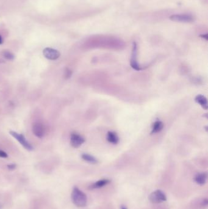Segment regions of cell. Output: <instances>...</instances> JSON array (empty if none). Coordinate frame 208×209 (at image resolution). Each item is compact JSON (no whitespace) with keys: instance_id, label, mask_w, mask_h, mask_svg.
<instances>
[{"instance_id":"1","label":"cell","mask_w":208,"mask_h":209,"mask_svg":"<svg viewBox=\"0 0 208 209\" xmlns=\"http://www.w3.org/2000/svg\"><path fill=\"white\" fill-rule=\"evenodd\" d=\"M71 197L73 203L76 207H84L86 206L87 203V196L77 186L73 187L71 194Z\"/></svg>"},{"instance_id":"2","label":"cell","mask_w":208,"mask_h":209,"mask_svg":"<svg viewBox=\"0 0 208 209\" xmlns=\"http://www.w3.org/2000/svg\"><path fill=\"white\" fill-rule=\"evenodd\" d=\"M148 199L153 204H159L166 201L167 198L164 191L161 190H157L150 194Z\"/></svg>"},{"instance_id":"3","label":"cell","mask_w":208,"mask_h":209,"mask_svg":"<svg viewBox=\"0 0 208 209\" xmlns=\"http://www.w3.org/2000/svg\"><path fill=\"white\" fill-rule=\"evenodd\" d=\"M9 133L15 139H16L20 143V144L22 145L23 146V147L25 149H26V150L31 151L34 149L33 146L26 140V138L23 135L20 134V133L16 132L14 131H10Z\"/></svg>"},{"instance_id":"4","label":"cell","mask_w":208,"mask_h":209,"mask_svg":"<svg viewBox=\"0 0 208 209\" xmlns=\"http://www.w3.org/2000/svg\"><path fill=\"white\" fill-rule=\"evenodd\" d=\"M131 66L136 70H140L142 69L137 61V45L136 42L133 43L131 58Z\"/></svg>"},{"instance_id":"5","label":"cell","mask_w":208,"mask_h":209,"mask_svg":"<svg viewBox=\"0 0 208 209\" xmlns=\"http://www.w3.org/2000/svg\"><path fill=\"white\" fill-rule=\"evenodd\" d=\"M43 56L48 59L54 61L60 57V53L55 49L51 48H45L43 51Z\"/></svg>"},{"instance_id":"6","label":"cell","mask_w":208,"mask_h":209,"mask_svg":"<svg viewBox=\"0 0 208 209\" xmlns=\"http://www.w3.org/2000/svg\"><path fill=\"white\" fill-rule=\"evenodd\" d=\"M84 142H85L84 138L82 137L80 135L76 133H73L71 134L70 144L73 147L78 148Z\"/></svg>"},{"instance_id":"7","label":"cell","mask_w":208,"mask_h":209,"mask_svg":"<svg viewBox=\"0 0 208 209\" xmlns=\"http://www.w3.org/2000/svg\"><path fill=\"white\" fill-rule=\"evenodd\" d=\"M33 132L38 138H42L45 135V128L42 124L36 122L33 125Z\"/></svg>"},{"instance_id":"8","label":"cell","mask_w":208,"mask_h":209,"mask_svg":"<svg viewBox=\"0 0 208 209\" xmlns=\"http://www.w3.org/2000/svg\"><path fill=\"white\" fill-rule=\"evenodd\" d=\"M170 20L179 22H192L194 19L192 16L188 14H176L173 15L170 17Z\"/></svg>"},{"instance_id":"9","label":"cell","mask_w":208,"mask_h":209,"mask_svg":"<svg viewBox=\"0 0 208 209\" xmlns=\"http://www.w3.org/2000/svg\"><path fill=\"white\" fill-rule=\"evenodd\" d=\"M110 182H111V180L109 179H101V180H99L96 181V182L92 183V185H90L89 186L88 188L90 190L101 188H102L104 186H106L107 185L110 183Z\"/></svg>"},{"instance_id":"10","label":"cell","mask_w":208,"mask_h":209,"mask_svg":"<svg viewBox=\"0 0 208 209\" xmlns=\"http://www.w3.org/2000/svg\"><path fill=\"white\" fill-rule=\"evenodd\" d=\"M207 172H200L195 175L194 177L195 182L199 185H204L207 182Z\"/></svg>"},{"instance_id":"11","label":"cell","mask_w":208,"mask_h":209,"mask_svg":"<svg viewBox=\"0 0 208 209\" xmlns=\"http://www.w3.org/2000/svg\"><path fill=\"white\" fill-rule=\"evenodd\" d=\"M195 101L198 103L200 106L204 110H207L208 108V103L207 98L203 95H198L196 96L195 98Z\"/></svg>"},{"instance_id":"12","label":"cell","mask_w":208,"mask_h":209,"mask_svg":"<svg viewBox=\"0 0 208 209\" xmlns=\"http://www.w3.org/2000/svg\"><path fill=\"white\" fill-rule=\"evenodd\" d=\"M107 140L109 143L114 144H117L119 141V138L117 135L116 133L113 132H109L108 133Z\"/></svg>"},{"instance_id":"13","label":"cell","mask_w":208,"mask_h":209,"mask_svg":"<svg viewBox=\"0 0 208 209\" xmlns=\"http://www.w3.org/2000/svg\"><path fill=\"white\" fill-rule=\"evenodd\" d=\"M163 127H164L163 123L160 121H157L153 125L152 131H151V133L154 134V133H158L162 130Z\"/></svg>"},{"instance_id":"14","label":"cell","mask_w":208,"mask_h":209,"mask_svg":"<svg viewBox=\"0 0 208 209\" xmlns=\"http://www.w3.org/2000/svg\"><path fill=\"white\" fill-rule=\"evenodd\" d=\"M81 157L84 161H85L89 163H91V164H96L98 162V160L95 157H94L93 156H92L90 154H82Z\"/></svg>"},{"instance_id":"15","label":"cell","mask_w":208,"mask_h":209,"mask_svg":"<svg viewBox=\"0 0 208 209\" xmlns=\"http://www.w3.org/2000/svg\"><path fill=\"white\" fill-rule=\"evenodd\" d=\"M2 55L3 56L8 60H9V61H12V60H14V55L13 53H12L11 52L9 51H3L2 53Z\"/></svg>"},{"instance_id":"16","label":"cell","mask_w":208,"mask_h":209,"mask_svg":"<svg viewBox=\"0 0 208 209\" xmlns=\"http://www.w3.org/2000/svg\"><path fill=\"white\" fill-rule=\"evenodd\" d=\"M71 75V71L69 69H66L65 70V74H64V76L65 79H68Z\"/></svg>"},{"instance_id":"17","label":"cell","mask_w":208,"mask_h":209,"mask_svg":"<svg viewBox=\"0 0 208 209\" xmlns=\"http://www.w3.org/2000/svg\"><path fill=\"white\" fill-rule=\"evenodd\" d=\"M8 157V155L6 152H5V151H3L2 150H0V158H6Z\"/></svg>"},{"instance_id":"18","label":"cell","mask_w":208,"mask_h":209,"mask_svg":"<svg viewBox=\"0 0 208 209\" xmlns=\"http://www.w3.org/2000/svg\"><path fill=\"white\" fill-rule=\"evenodd\" d=\"M201 205L204 207H207V205H208V200H207V199L206 198H204L201 201Z\"/></svg>"},{"instance_id":"19","label":"cell","mask_w":208,"mask_h":209,"mask_svg":"<svg viewBox=\"0 0 208 209\" xmlns=\"http://www.w3.org/2000/svg\"><path fill=\"white\" fill-rule=\"evenodd\" d=\"M17 167V165L16 164H9L8 165V168L9 169V170H14Z\"/></svg>"},{"instance_id":"20","label":"cell","mask_w":208,"mask_h":209,"mask_svg":"<svg viewBox=\"0 0 208 209\" xmlns=\"http://www.w3.org/2000/svg\"><path fill=\"white\" fill-rule=\"evenodd\" d=\"M120 209H128V208H127L125 205H122L120 206Z\"/></svg>"},{"instance_id":"21","label":"cell","mask_w":208,"mask_h":209,"mask_svg":"<svg viewBox=\"0 0 208 209\" xmlns=\"http://www.w3.org/2000/svg\"><path fill=\"white\" fill-rule=\"evenodd\" d=\"M3 42V38L2 37L0 36V44H2Z\"/></svg>"}]
</instances>
